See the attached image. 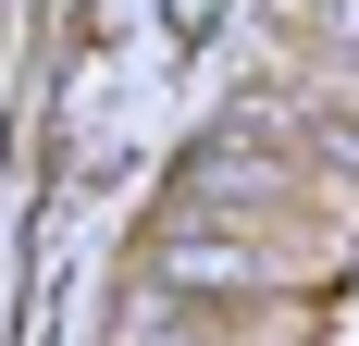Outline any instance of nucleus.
Returning a JSON list of instances; mask_svg holds the SVG:
<instances>
[{
    "label": "nucleus",
    "instance_id": "nucleus-1",
    "mask_svg": "<svg viewBox=\"0 0 359 346\" xmlns=\"http://www.w3.org/2000/svg\"><path fill=\"white\" fill-rule=\"evenodd\" d=\"M149 272H161V284H198V297H248V284H273V247H248V235H161Z\"/></svg>",
    "mask_w": 359,
    "mask_h": 346
}]
</instances>
